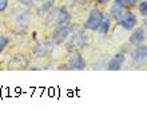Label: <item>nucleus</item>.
Returning a JSON list of instances; mask_svg holds the SVG:
<instances>
[{
    "label": "nucleus",
    "mask_w": 147,
    "mask_h": 132,
    "mask_svg": "<svg viewBox=\"0 0 147 132\" xmlns=\"http://www.w3.org/2000/svg\"><path fill=\"white\" fill-rule=\"evenodd\" d=\"M70 19L71 15L67 9H64L62 7H55L48 11L46 20H44V25L48 28H56L59 25L66 24L67 21H70Z\"/></svg>",
    "instance_id": "nucleus-1"
},
{
    "label": "nucleus",
    "mask_w": 147,
    "mask_h": 132,
    "mask_svg": "<svg viewBox=\"0 0 147 132\" xmlns=\"http://www.w3.org/2000/svg\"><path fill=\"white\" fill-rule=\"evenodd\" d=\"M103 12L100 9H98V8H94L92 11L90 12L88 17L84 23V27L90 31H96V28L99 27V24H100L102 19H103Z\"/></svg>",
    "instance_id": "nucleus-2"
},
{
    "label": "nucleus",
    "mask_w": 147,
    "mask_h": 132,
    "mask_svg": "<svg viewBox=\"0 0 147 132\" xmlns=\"http://www.w3.org/2000/svg\"><path fill=\"white\" fill-rule=\"evenodd\" d=\"M71 35V27L70 25H59L55 29L54 35H52V42L54 44H62L63 42H66L68 39V36Z\"/></svg>",
    "instance_id": "nucleus-3"
},
{
    "label": "nucleus",
    "mask_w": 147,
    "mask_h": 132,
    "mask_svg": "<svg viewBox=\"0 0 147 132\" xmlns=\"http://www.w3.org/2000/svg\"><path fill=\"white\" fill-rule=\"evenodd\" d=\"M54 51V43L51 42H40L34 48V54L36 58H47Z\"/></svg>",
    "instance_id": "nucleus-4"
},
{
    "label": "nucleus",
    "mask_w": 147,
    "mask_h": 132,
    "mask_svg": "<svg viewBox=\"0 0 147 132\" xmlns=\"http://www.w3.org/2000/svg\"><path fill=\"white\" fill-rule=\"evenodd\" d=\"M86 60L83 59V56H82L79 52H76V54H74L70 56V59H68V63H67V67H68V70H74V71H82L86 68Z\"/></svg>",
    "instance_id": "nucleus-5"
},
{
    "label": "nucleus",
    "mask_w": 147,
    "mask_h": 132,
    "mask_svg": "<svg viewBox=\"0 0 147 132\" xmlns=\"http://www.w3.org/2000/svg\"><path fill=\"white\" fill-rule=\"evenodd\" d=\"M118 21H119L120 27L124 28V29H127V31H132V29L136 27V24H138V19H136V16L134 15L132 12L123 13V16H122Z\"/></svg>",
    "instance_id": "nucleus-6"
},
{
    "label": "nucleus",
    "mask_w": 147,
    "mask_h": 132,
    "mask_svg": "<svg viewBox=\"0 0 147 132\" xmlns=\"http://www.w3.org/2000/svg\"><path fill=\"white\" fill-rule=\"evenodd\" d=\"M131 59L132 62L136 63V64H142V63H146L147 59V47L143 43L138 44L135 50L131 52Z\"/></svg>",
    "instance_id": "nucleus-7"
},
{
    "label": "nucleus",
    "mask_w": 147,
    "mask_h": 132,
    "mask_svg": "<svg viewBox=\"0 0 147 132\" xmlns=\"http://www.w3.org/2000/svg\"><path fill=\"white\" fill-rule=\"evenodd\" d=\"M87 44V38L83 35V32H76L75 35L71 36L70 42L67 44V48L70 50H79L82 47H84Z\"/></svg>",
    "instance_id": "nucleus-8"
},
{
    "label": "nucleus",
    "mask_w": 147,
    "mask_h": 132,
    "mask_svg": "<svg viewBox=\"0 0 147 132\" xmlns=\"http://www.w3.org/2000/svg\"><path fill=\"white\" fill-rule=\"evenodd\" d=\"M124 62H126V55H124L123 52H118V54H115L109 60V63H107V70H110V71L120 70L122 66L124 64Z\"/></svg>",
    "instance_id": "nucleus-9"
},
{
    "label": "nucleus",
    "mask_w": 147,
    "mask_h": 132,
    "mask_svg": "<svg viewBox=\"0 0 147 132\" xmlns=\"http://www.w3.org/2000/svg\"><path fill=\"white\" fill-rule=\"evenodd\" d=\"M128 40H130L131 44H135V46L144 43V42H146V31H144L143 28H138L135 31H132V34Z\"/></svg>",
    "instance_id": "nucleus-10"
},
{
    "label": "nucleus",
    "mask_w": 147,
    "mask_h": 132,
    "mask_svg": "<svg viewBox=\"0 0 147 132\" xmlns=\"http://www.w3.org/2000/svg\"><path fill=\"white\" fill-rule=\"evenodd\" d=\"M12 64H16V66L12 67V70L15 68V70H23L27 67V59H24V56L22 55H16L15 58H12V60L8 63V66L11 67Z\"/></svg>",
    "instance_id": "nucleus-11"
},
{
    "label": "nucleus",
    "mask_w": 147,
    "mask_h": 132,
    "mask_svg": "<svg viewBox=\"0 0 147 132\" xmlns=\"http://www.w3.org/2000/svg\"><path fill=\"white\" fill-rule=\"evenodd\" d=\"M123 13H124V9L120 7V5H118L116 3L114 4L111 8H110V17H111V19H114V20H116V21H118V20L123 16Z\"/></svg>",
    "instance_id": "nucleus-12"
},
{
    "label": "nucleus",
    "mask_w": 147,
    "mask_h": 132,
    "mask_svg": "<svg viewBox=\"0 0 147 132\" xmlns=\"http://www.w3.org/2000/svg\"><path fill=\"white\" fill-rule=\"evenodd\" d=\"M110 27H111L110 19L103 16V19H102L100 24H99V27L96 28V31H98V34H100V35H107V34H109V31H110Z\"/></svg>",
    "instance_id": "nucleus-13"
},
{
    "label": "nucleus",
    "mask_w": 147,
    "mask_h": 132,
    "mask_svg": "<svg viewBox=\"0 0 147 132\" xmlns=\"http://www.w3.org/2000/svg\"><path fill=\"white\" fill-rule=\"evenodd\" d=\"M136 0H115V3L118 4V5H120V7L123 8V9H126V8H131L134 4H135Z\"/></svg>",
    "instance_id": "nucleus-14"
},
{
    "label": "nucleus",
    "mask_w": 147,
    "mask_h": 132,
    "mask_svg": "<svg viewBox=\"0 0 147 132\" xmlns=\"http://www.w3.org/2000/svg\"><path fill=\"white\" fill-rule=\"evenodd\" d=\"M52 5H54V1H52V0H48V3H43L42 4V7L39 8V13H40V15H42V13H46V12H48L51 9V7H52Z\"/></svg>",
    "instance_id": "nucleus-15"
},
{
    "label": "nucleus",
    "mask_w": 147,
    "mask_h": 132,
    "mask_svg": "<svg viewBox=\"0 0 147 132\" xmlns=\"http://www.w3.org/2000/svg\"><path fill=\"white\" fill-rule=\"evenodd\" d=\"M8 44H9V40H8L7 36H1V35H0V54H1L5 48H7Z\"/></svg>",
    "instance_id": "nucleus-16"
},
{
    "label": "nucleus",
    "mask_w": 147,
    "mask_h": 132,
    "mask_svg": "<svg viewBox=\"0 0 147 132\" xmlns=\"http://www.w3.org/2000/svg\"><path fill=\"white\" fill-rule=\"evenodd\" d=\"M138 8H139L140 15L146 17V15H147V1H146V0H143V1H140L139 5H138Z\"/></svg>",
    "instance_id": "nucleus-17"
},
{
    "label": "nucleus",
    "mask_w": 147,
    "mask_h": 132,
    "mask_svg": "<svg viewBox=\"0 0 147 132\" xmlns=\"http://www.w3.org/2000/svg\"><path fill=\"white\" fill-rule=\"evenodd\" d=\"M8 7V0H0V13L4 12Z\"/></svg>",
    "instance_id": "nucleus-18"
},
{
    "label": "nucleus",
    "mask_w": 147,
    "mask_h": 132,
    "mask_svg": "<svg viewBox=\"0 0 147 132\" xmlns=\"http://www.w3.org/2000/svg\"><path fill=\"white\" fill-rule=\"evenodd\" d=\"M20 4H23V5H26V7H30V5H32V4L35 3L36 0H18Z\"/></svg>",
    "instance_id": "nucleus-19"
},
{
    "label": "nucleus",
    "mask_w": 147,
    "mask_h": 132,
    "mask_svg": "<svg viewBox=\"0 0 147 132\" xmlns=\"http://www.w3.org/2000/svg\"><path fill=\"white\" fill-rule=\"evenodd\" d=\"M109 1H111V0H98V3L99 4H107Z\"/></svg>",
    "instance_id": "nucleus-20"
}]
</instances>
